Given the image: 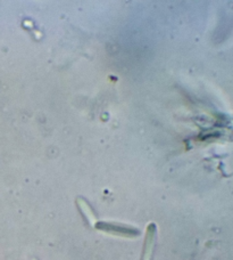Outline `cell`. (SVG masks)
<instances>
[{"label": "cell", "instance_id": "1", "mask_svg": "<svg viewBox=\"0 0 233 260\" xmlns=\"http://www.w3.org/2000/svg\"><path fill=\"white\" fill-rule=\"evenodd\" d=\"M96 230L104 232V233L120 236V238L127 239H136L141 235L140 230L136 227L120 224V222H111V221H97L96 225L93 226Z\"/></svg>", "mask_w": 233, "mask_h": 260}, {"label": "cell", "instance_id": "2", "mask_svg": "<svg viewBox=\"0 0 233 260\" xmlns=\"http://www.w3.org/2000/svg\"><path fill=\"white\" fill-rule=\"evenodd\" d=\"M156 239H157V226L155 222H149L146 230V236H144L141 260L152 259L153 250H155V247H156Z\"/></svg>", "mask_w": 233, "mask_h": 260}, {"label": "cell", "instance_id": "3", "mask_svg": "<svg viewBox=\"0 0 233 260\" xmlns=\"http://www.w3.org/2000/svg\"><path fill=\"white\" fill-rule=\"evenodd\" d=\"M76 206L79 208V210L81 211L82 216L85 217V219L88 221V224L91 226H95L97 222V216L95 211L92 210V208L90 207V204L88 203L83 198H77Z\"/></svg>", "mask_w": 233, "mask_h": 260}, {"label": "cell", "instance_id": "4", "mask_svg": "<svg viewBox=\"0 0 233 260\" xmlns=\"http://www.w3.org/2000/svg\"><path fill=\"white\" fill-rule=\"evenodd\" d=\"M31 260H38V259H35V258H33V259H31Z\"/></svg>", "mask_w": 233, "mask_h": 260}]
</instances>
